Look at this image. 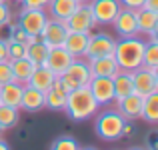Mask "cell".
<instances>
[{
	"label": "cell",
	"instance_id": "8d00e7d4",
	"mask_svg": "<svg viewBox=\"0 0 158 150\" xmlns=\"http://www.w3.org/2000/svg\"><path fill=\"white\" fill-rule=\"evenodd\" d=\"M0 150H10V146H8L4 140H0Z\"/></svg>",
	"mask_w": 158,
	"mask_h": 150
},
{
	"label": "cell",
	"instance_id": "f35d334b",
	"mask_svg": "<svg viewBox=\"0 0 158 150\" xmlns=\"http://www.w3.org/2000/svg\"><path fill=\"white\" fill-rule=\"evenodd\" d=\"M80 150H98V148H94V146H86V148H80Z\"/></svg>",
	"mask_w": 158,
	"mask_h": 150
},
{
	"label": "cell",
	"instance_id": "30bf717a",
	"mask_svg": "<svg viewBox=\"0 0 158 150\" xmlns=\"http://www.w3.org/2000/svg\"><path fill=\"white\" fill-rule=\"evenodd\" d=\"M88 90L98 102V106H106V104L114 102V84L112 78L108 76H92L88 82Z\"/></svg>",
	"mask_w": 158,
	"mask_h": 150
},
{
	"label": "cell",
	"instance_id": "ba28073f",
	"mask_svg": "<svg viewBox=\"0 0 158 150\" xmlns=\"http://www.w3.org/2000/svg\"><path fill=\"white\" fill-rule=\"evenodd\" d=\"M88 6H90V10H92L94 22L102 24V26L112 24V20L116 18V14H118L120 8H122L118 0H90Z\"/></svg>",
	"mask_w": 158,
	"mask_h": 150
},
{
	"label": "cell",
	"instance_id": "4316f807",
	"mask_svg": "<svg viewBox=\"0 0 158 150\" xmlns=\"http://www.w3.org/2000/svg\"><path fill=\"white\" fill-rule=\"evenodd\" d=\"M16 124H18V108L0 104V130H8Z\"/></svg>",
	"mask_w": 158,
	"mask_h": 150
},
{
	"label": "cell",
	"instance_id": "7402d4cb",
	"mask_svg": "<svg viewBox=\"0 0 158 150\" xmlns=\"http://www.w3.org/2000/svg\"><path fill=\"white\" fill-rule=\"evenodd\" d=\"M76 6H78L76 0H50L46 10H48V14H50V18L66 22V18L76 10Z\"/></svg>",
	"mask_w": 158,
	"mask_h": 150
},
{
	"label": "cell",
	"instance_id": "484cf974",
	"mask_svg": "<svg viewBox=\"0 0 158 150\" xmlns=\"http://www.w3.org/2000/svg\"><path fill=\"white\" fill-rule=\"evenodd\" d=\"M142 66L150 70H158V40L150 38L144 46V54H142Z\"/></svg>",
	"mask_w": 158,
	"mask_h": 150
},
{
	"label": "cell",
	"instance_id": "ac0fdd59",
	"mask_svg": "<svg viewBox=\"0 0 158 150\" xmlns=\"http://www.w3.org/2000/svg\"><path fill=\"white\" fill-rule=\"evenodd\" d=\"M88 66H90L92 76H108V78H112L120 70L118 64H116V60H114V56L92 58V60H88Z\"/></svg>",
	"mask_w": 158,
	"mask_h": 150
},
{
	"label": "cell",
	"instance_id": "9c48e42d",
	"mask_svg": "<svg viewBox=\"0 0 158 150\" xmlns=\"http://www.w3.org/2000/svg\"><path fill=\"white\" fill-rule=\"evenodd\" d=\"M66 34H68L66 22L48 18L46 24H44V28H42V32H40V40H42L48 48H56V46H62V44H64Z\"/></svg>",
	"mask_w": 158,
	"mask_h": 150
},
{
	"label": "cell",
	"instance_id": "d6a6232c",
	"mask_svg": "<svg viewBox=\"0 0 158 150\" xmlns=\"http://www.w3.org/2000/svg\"><path fill=\"white\" fill-rule=\"evenodd\" d=\"M50 0H20L22 8H36V10H46Z\"/></svg>",
	"mask_w": 158,
	"mask_h": 150
},
{
	"label": "cell",
	"instance_id": "83f0119b",
	"mask_svg": "<svg viewBox=\"0 0 158 150\" xmlns=\"http://www.w3.org/2000/svg\"><path fill=\"white\" fill-rule=\"evenodd\" d=\"M66 104V94H60L56 90L48 88L44 92V108H50V110H64Z\"/></svg>",
	"mask_w": 158,
	"mask_h": 150
},
{
	"label": "cell",
	"instance_id": "3957f363",
	"mask_svg": "<svg viewBox=\"0 0 158 150\" xmlns=\"http://www.w3.org/2000/svg\"><path fill=\"white\" fill-rule=\"evenodd\" d=\"M124 122H126V120L122 118V114H120L118 110H104L94 120V130H96V134L100 136L102 140L114 142V140L122 138Z\"/></svg>",
	"mask_w": 158,
	"mask_h": 150
},
{
	"label": "cell",
	"instance_id": "6da1fadb",
	"mask_svg": "<svg viewBox=\"0 0 158 150\" xmlns=\"http://www.w3.org/2000/svg\"><path fill=\"white\" fill-rule=\"evenodd\" d=\"M96 110H98V102L94 100L92 94H90L88 86H84V88H74L66 94L64 112L74 122H82V120L92 118V116L96 114Z\"/></svg>",
	"mask_w": 158,
	"mask_h": 150
},
{
	"label": "cell",
	"instance_id": "d4e9b609",
	"mask_svg": "<svg viewBox=\"0 0 158 150\" xmlns=\"http://www.w3.org/2000/svg\"><path fill=\"white\" fill-rule=\"evenodd\" d=\"M48 50H50V48H48L42 40L32 42V44H28V46H26V58H28V60H32L36 66H40V64H44V62H46Z\"/></svg>",
	"mask_w": 158,
	"mask_h": 150
},
{
	"label": "cell",
	"instance_id": "1f68e13d",
	"mask_svg": "<svg viewBox=\"0 0 158 150\" xmlns=\"http://www.w3.org/2000/svg\"><path fill=\"white\" fill-rule=\"evenodd\" d=\"M12 20V10L6 2H0V26H8Z\"/></svg>",
	"mask_w": 158,
	"mask_h": 150
},
{
	"label": "cell",
	"instance_id": "5b68a950",
	"mask_svg": "<svg viewBox=\"0 0 158 150\" xmlns=\"http://www.w3.org/2000/svg\"><path fill=\"white\" fill-rule=\"evenodd\" d=\"M132 74V88L136 94L140 96H148L152 92H158V70H150V68H136Z\"/></svg>",
	"mask_w": 158,
	"mask_h": 150
},
{
	"label": "cell",
	"instance_id": "d6986e66",
	"mask_svg": "<svg viewBox=\"0 0 158 150\" xmlns=\"http://www.w3.org/2000/svg\"><path fill=\"white\" fill-rule=\"evenodd\" d=\"M22 88L24 84L18 82H6L0 86V104H6L12 108H20V98H22Z\"/></svg>",
	"mask_w": 158,
	"mask_h": 150
},
{
	"label": "cell",
	"instance_id": "8992f818",
	"mask_svg": "<svg viewBox=\"0 0 158 150\" xmlns=\"http://www.w3.org/2000/svg\"><path fill=\"white\" fill-rule=\"evenodd\" d=\"M48 16L46 10H36V8H22L18 16V26L26 32L28 36H40Z\"/></svg>",
	"mask_w": 158,
	"mask_h": 150
},
{
	"label": "cell",
	"instance_id": "74e56055",
	"mask_svg": "<svg viewBox=\"0 0 158 150\" xmlns=\"http://www.w3.org/2000/svg\"><path fill=\"white\" fill-rule=\"evenodd\" d=\"M76 2H78V4H88L90 0H76Z\"/></svg>",
	"mask_w": 158,
	"mask_h": 150
},
{
	"label": "cell",
	"instance_id": "9a60e30c",
	"mask_svg": "<svg viewBox=\"0 0 158 150\" xmlns=\"http://www.w3.org/2000/svg\"><path fill=\"white\" fill-rule=\"evenodd\" d=\"M136 12V26H138V34H148L150 38H156L158 30V12L146 10V8H138Z\"/></svg>",
	"mask_w": 158,
	"mask_h": 150
},
{
	"label": "cell",
	"instance_id": "7bdbcfd3",
	"mask_svg": "<svg viewBox=\"0 0 158 150\" xmlns=\"http://www.w3.org/2000/svg\"><path fill=\"white\" fill-rule=\"evenodd\" d=\"M16 2H20V0H16Z\"/></svg>",
	"mask_w": 158,
	"mask_h": 150
},
{
	"label": "cell",
	"instance_id": "60d3db41",
	"mask_svg": "<svg viewBox=\"0 0 158 150\" xmlns=\"http://www.w3.org/2000/svg\"><path fill=\"white\" fill-rule=\"evenodd\" d=\"M0 2H6V0H0Z\"/></svg>",
	"mask_w": 158,
	"mask_h": 150
},
{
	"label": "cell",
	"instance_id": "836d02e7",
	"mask_svg": "<svg viewBox=\"0 0 158 150\" xmlns=\"http://www.w3.org/2000/svg\"><path fill=\"white\" fill-rule=\"evenodd\" d=\"M120 6L122 8H130V10H138V8H142L144 0H118Z\"/></svg>",
	"mask_w": 158,
	"mask_h": 150
},
{
	"label": "cell",
	"instance_id": "e0dca14e",
	"mask_svg": "<svg viewBox=\"0 0 158 150\" xmlns=\"http://www.w3.org/2000/svg\"><path fill=\"white\" fill-rule=\"evenodd\" d=\"M20 108L26 112H38L44 108V92L32 88L30 84H24L22 98H20Z\"/></svg>",
	"mask_w": 158,
	"mask_h": 150
},
{
	"label": "cell",
	"instance_id": "ab89813d",
	"mask_svg": "<svg viewBox=\"0 0 158 150\" xmlns=\"http://www.w3.org/2000/svg\"><path fill=\"white\" fill-rule=\"evenodd\" d=\"M128 150H146V148H138V146H134V148H128Z\"/></svg>",
	"mask_w": 158,
	"mask_h": 150
},
{
	"label": "cell",
	"instance_id": "7a4b0ae2",
	"mask_svg": "<svg viewBox=\"0 0 158 150\" xmlns=\"http://www.w3.org/2000/svg\"><path fill=\"white\" fill-rule=\"evenodd\" d=\"M144 46H146V40L140 38V34L130 36V38H122L120 42H116L112 56H114L118 68L126 70V72H134L136 68H140L142 66Z\"/></svg>",
	"mask_w": 158,
	"mask_h": 150
},
{
	"label": "cell",
	"instance_id": "8fae6325",
	"mask_svg": "<svg viewBox=\"0 0 158 150\" xmlns=\"http://www.w3.org/2000/svg\"><path fill=\"white\" fill-rule=\"evenodd\" d=\"M66 26L68 30H74V32H90L96 22H94V16H92V10H90L88 4H78L76 10L66 18Z\"/></svg>",
	"mask_w": 158,
	"mask_h": 150
},
{
	"label": "cell",
	"instance_id": "2e32d148",
	"mask_svg": "<svg viewBox=\"0 0 158 150\" xmlns=\"http://www.w3.org/2000/svg\"><path fill=\"white\" fill-rule=\"evenodd\" d=\"M88 38H90V32H74V30H68L66 40H64L62 46L72 54V58H84L86 46H88Z\"/></svg>",
	"mask_w": 158,
	"mask_h": 150
},
{
	"label": "cell",
	"instance_id": "7c38bea8",
	"mask_svg": "<svg viewBox=\"0 0 158 150\" xmlns=\"http://www.w3.org/2000/svg\"><path fill=\"white\" fill-rule=\"evenodd\" d=\"M142 104H144V98L140 94L130 92L116 100V110L122 114L124 120H138L142 116Z\"/></svg>",
	"mask_w": 158,
	"mask_h": 150
},
{
	"label": "cell",
	"instance_id": "f546056e",
	"mask_svg": "<svg viewBox=\"0 0 158 150\" xmlns=\"http://www.w3.org/2000/svg\"><path fill=\"white\" fill-rule=\"evenodd\" d=\"M6 50H8V60H16V58L26 56V44H22V42L6 40Z\"/></svg>",
	"mask_w": 158,
	"mask_h": 150
},
{
	"label": "cell",
	"instance_id": "cb8c5ba5",
	"mask_svg": "<svg viewBox=\"0 0 158 150\" xmlns=\"http://www.w3.org/2000/svg\"><path fill=\"white\" fill-rule=\"evenodd\" d=\"M148 124H156L158 120V92H152L148 96H144V104H142V116Z\"/></svg>",
	"mask_w": 158,
	"mask_h": 150
},
{
	"label": "cell",
	"instance_id": "ffe728a7",
	"mask_svg": "<svg viewBox=\"0 0 158 150\" xmlns=\"http://www.w3.org/2000/svg\"><path fill=\"white\" fill-rule=\"evenodd\" d=\"M10 68H12V78H14V82H18V84H28V78L34 72L36 64L24 56V58L10 60Z\"/></svg>",
	"mask_w": 158,
	"mask_h": 150
},
{
	"label": "cell",
	"instance_id": "4dcf8cb0",
	"mask_svg": "<svg viewBox=\"0 0 158 150\" xmlns=\"http://www.w3.org/2000/svg\"><path fill=\"white\" fill-rule=\"evenodd\" d=\"M12 68H10V60H0V86L12 82Z\"/></svg>",
	"mask_w": 158,
	"mask_h": 150
},
{
	"label": "cell",
	"instance_id": "f1b7e54d",
	"mask_svg": "<svg viewBox=\"0 0 158 150\" xmlns=\"http://www.w3.org/2000/svg\"><path fill=\"white\" fill-rule=\"evenodd\" d=\"M50 150H80V144L72 136H60L50 144Z\"/></svg>",
	"mask_w": 158,
	"mask_h": 150
},
{
	"label": "cell",
	"instance_id": "44dd1931",
	"mask_svg": "<svg viewBox=\"0 0 158 150\" xmlns=\"http://www.w3.org/2000/svg\"><path fill=\"white\" fill-rule=\"evenodd\" d=\"M54 78H56V74H52L44 64H40V66H36L34 72L30 74V78H28V84H30L32 88L40 90V92H46V90L52 86Z\"/></svg>",
	"mask_w": 158,
	"mask_h": 150
},
{
	"label": "cell",
	"instance_id": "b9f144b4",
	"mask_svg": "<svg viewBox=\"0 0 158 150\" xmlns=\"http://www.w3.org/2000/svg\"><path fill=\"white\" fill-rule=\"evenodd\" d=\"M0 134H2V130H0Z\"/></svg>",
	"mask_w": 158,
	"mask_h": 150
},
{
	"label": "cell",
	"instance_id": "603a6c76",
	"mask_svg": "<svg viewBox=\"0 0 158 150\" xmlns=\"http://www.w3.org/2000/svg\"><path fill=\"white\" fill-rule=\"evenodd\" d=\"M112 84H114V100L134 92V88H132V74L126 72V70H118L112 76Z\"/></svg>",
	"mask_w": 158,
	"mask_h": 150
},
{
	"label": "cell",
	"instance_id": "52a82bcc",
	"mask_svg": "<svg viewBox=\"0 0 158 150\" xmlns=\"http://www.w3.org/2000/svg\"><path fill=\"white\" fill-rule=\"evenodd\" d=\"M114 48H116V40L110 34H104V32L94 34V36L90 34L84 58L86 60H92V58H100V56H112Z\"/></svg>",
	"mask_w": 158,
	"mask_h": 150
},
{
	"label": "cell",
	"instance_id": "277c9868",
	"mask_svg": "<svg viewBox=\"0 0 158 150\" xmlns=\"http://www.w3.org/2000/svg\"><path fill=\"white\" fill-rule=\"evenodd\" d=\"M60 78H62V82L66 84V88H68V90L88 86L90 78H92L88 60H80V58H76V60H74L72 64H70L68 68L60 74Z\"/></svg>",
	"mask_w": 158,
	"mask_h": 150
},
{
	"label": "cell",
	"instance_id": "d590c367",
	"mask_svg": "<svg viewBox=\"0 0 158 150\" xmlns=\"http://www.w3.org/2000/svg\"><path fill=\"white\" fill-rule=\"evenodd\" d=\"M0 60H8V50H6V40L0 38Z\"/></svg>",
	"mask_w": 158,
	"mask_h": 150
},
{
	"label": "cell",
	"instance_id": "5bb4252c",
	"mask_svg": "<svg viewBox=\"0 0 158 150\" xmlns=\"http://www.w3.org/2000/svg\"><path fill=\"white\" fill-rule=\"evenodd\" d=\"M112 26L122 38H130V36H138V26H136V12L130 8H120L116 18L112 20Z\"/></svg>",
	"mask_w": 158,
	"mask_h": 150
},
{
	"label": "cell",
	"instance_id": "e575fe53",
	"mask_svg": "<svg viewBox=\"0 0 158 150\" xmlns=\"http://www.w3.org/2000/svg\"><path fill=\"white\" fill-rule=\"evenodd\" d=\"M142 8H146V10H152V12H158V0H144Z\"/></svg>",
	"mask_w": 158,
	"mask_h": 150
},
{
	"label": "cell",
	"instance_id": "4fadbf2b",
	"mask_svg": "<svg viewBox=\"0 0 158 150\" xmlns=\"http://www.w3.org/2000/svg\"><path fill=\"white\" fill-rule=\"evenodd\" d=\"M74 60H76V58H72V54H70L64 46H56V48H50V50H48V56H46L44 66H46L52 74L60 76V74L64 72V70L68 68Z\"/></svg>",
	"mask_w": 158,
	"mask_h": 150
}]
</instances>
